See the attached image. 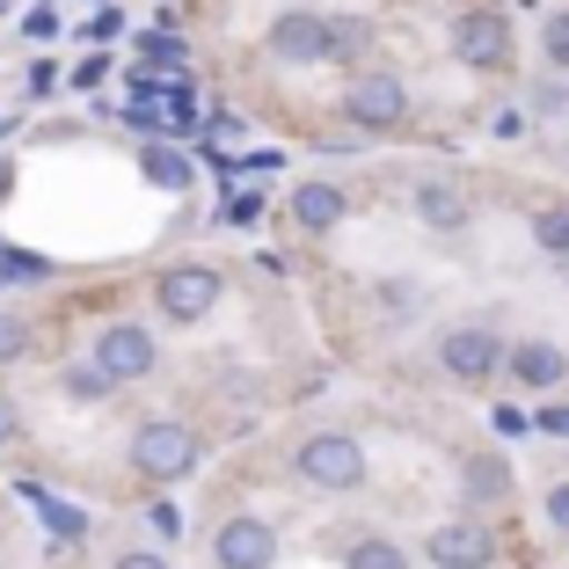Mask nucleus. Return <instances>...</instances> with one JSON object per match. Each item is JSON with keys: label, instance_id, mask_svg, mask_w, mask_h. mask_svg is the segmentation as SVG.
I'll return each mask as SVG.
<instances>
[{"label": "nucleus", "instance_id": "nucleus-35", "mask_svg": "<svg viewBox=\"0 0 569 569\" xmlns=\"http://www.w3.org/2000/svg\"><path fill=\"white\" fill-rule=\"evenodd\" d=\"M497 139H526V118H519V110H497Z\"/></svg>", "mask_w": 569, "mask_h": 569}, {"label": "nucleus", "instance_id": "nucleus-27", "mask_svg": "<svg viewBox=\"0 0 569 569\" xmlns=\"http://www.w3.org/2000/svg\"><path fill=\"white\" fill-rule=\"evenodd\" d=\"M533 431H540V438H562V446H569V402H548V409L533 417Z\"/></svg>", "mask_w": 569, "mask_h": 569}, {"label": "nucleus", "instance_id": "nucleus-5", "mask_svg": "<svg viewBox=\"0 0 569 569\" xmlns=\"http://www.w3.org/2000/svg\"><path fill=\"white\" fill-rule=\"evenodd\" d=\"M132 468L147 475V482H183L190 468H198V431L176 417H147L132 431Z\"/></svg>", "mask_w": 569, "mask_h": 569}, {"label": "nucleus", "instance_id": "nucleus-33", "mask_svg": "<svg viewBox=\"0 0 569 569\" xmlns=\"http://www.w3.org/2000/svg\"><path fill=\"white\" fill-rule=\"evenodd\" d=\"M147 519H153V533H161V540H176V533H183V511H176V503H153Z\"/></svg>", "mask_w": 569, "mask_h": 569}, {"label": "nucleus", "instance_id": "nucleus-32", "mask_svg": "<svg viewBox=\"0 0 569 569\" xmlns=\"http://www.w3.org/2000/svg\"><path fill=\"white\" fill-rule=\"evenodd\" d=\"M102 73H110V59H102V51H88L81 67H73V88H102Z\"/></svg>", "mask_w": 569, "mask_h": 569}, {"label": "nucleus", "instance_id": "nucleus-15", "mask_svg": "<svg viewBox=\"0 0 569 569\" xmlns=\"http://www.w3.org/2000/svg\"><path fill=\"white\" fill-rule=\"evenodd\" d=\"M139 176H147L153 190H190V176H198V168H190V153H176V147H161V139H153V147L139 153Z\"/></svg>", "mask_w": 569, "mask_h": 569}, {"label": "nucleus", "instance_id": "nucleus-14", "mask_svg": "<svg viewBox=\"0 0 569 569\" xmlns=\"http://www.w3.org/2000/svg\"><path fill=\"white\" fill-rule=\"evenodd\" d=\"M343 212H351V198L336 183H300L292 190V219H300L307 234H329V227H343Z\"/></svg>", "mask_w": 569, "mask_h": 569}, {"label": "nucleus", "instance_id": "nucleus-38", "mask_svg": "<svg viewBox=\"0 0 569 569\" xmlns=\"http://www.w3.org/2000/svg\"><path fill=\"white\" fill-rule=\"evenodd\" d=\"M562 284H569V263H562Z\"/></svg>", "mask_w": 569, "mask_h": 569}, {"label": "nucleus", "instance_id": "nucleus-10", "mask_svg": "<svg viewBox=\"0 0 569 569\" xmlns=\"http://www.w3.org/2000/svg\"><path fill=\"white\" fill-rule=\"evenodd\" d=\"M212 562L219 569H270L278 562V533H270L263 519H227L212 540Z\"/></svg>", "mask_w": 569, "mask_h": 569}, {"label": "nucleus", "instance_id": "nucleus-6", "mask_svg": "<svg viewBox=\"0 0 569 569\" xmlns=\"http://www.w3.org/2000/svg\"><path fill=\"white\" fill-rule=\"evenodd\" d=\"M343 118H351L358 132H395V124L409 118V88H402V73L358 67L351 81H343Z\"/></svg>", "mask_w": 569, "mask_h": 569}, {"label": "nucleus", "instance_id": "nucleus-17", "mask_svg": "<svg viewBox=\"0 0 569 569\" xmlns=\"http://www.w3.org/2000/svg\"><path fill=\"white\" fill-rule=\"evenodd\" d=\"M533 249L548 256V263H569V198H555V204L533 212Z\"/></svg>", "mask_w": 569, "mask_h": 569}, {"label": "nucleus", "instance_id": "nucleus-34", "mask_svg": "<svg viewBox=\"0 0 569 569\" xmlns=\"http://www.w3.org/2000/svg\"><path fill=\"white\" fill-rule=\"evenodd\" d=\"M51 81H59V67H51V59H37V67H30V96H51Z\"/></svg>", "mask_w": 569, "mask_h": 569}, {"label": "nucleus", "instance_id": "nucleus-31", "mask_svg": "<svg viewBox=\"0 0 569 569\" xmlns=\"http://www.w3.org/2000/svg\"><path fill=\"white\" fill-rule=\"evenodd\" d=\"M118 30H124V16H118V8H96V16H88V37H96V44H110Z\"/></svg>", "mask_w": 569, "mask_h": 569}, {"label": "nucleus", "instance_id": "nucleus-16", "mask_svg": "<svg viewBox=\"0 0 569 569\" xmlns=\"http://www.w3.org/2000/svg\"><path fill=\"white\" fill-rule=\"evenodd\" d=\"M372 307H380L387 329H402V321H417L423 284H417V278H380V284H372Z\"/></svg>", "mask_w": 569, "mask_h": 569}, {"label": "nucleus", "instance_id": "nucleus-23", "mask_svg": "<svg viewBox=\"0 0 569 569\" xmlns=\"http://www.w3.org/2000/svg\"><path fill=\"white\" fill-rule=\"evenodd\" d=\"M22 351H30V321H22L16 307H0V366H16Z\"/></svg>", "mask_w": 569, "mask_h": 569}, {"label": "nucleus", "instance_id": "nucleus-18", "mask_svg": "<svg viewBox=\"0 0 569 569\" xmlns=\"http://www.w3.org/2000/svg\"><path fill=\"white\" fill-rule=\"evenodd\" d=\"M22 497L37 503V519L51 526V540H59V548H73V540H88V519L81 511H73V503H59V497H44V489H22Z\"/></svg>", "mask_w": 569, "mask_h": 569}, {"label": "nucleus", "instance_id": "nucleus-22", "mask_svg": "<svg viewBox=\"0 0 569 569\" xmlns=\"http://www.w3.org/2000/svg\"><path fill=\"white\" fill-rule=\"evenodd\" d=\"M67 395L73 402H102V395H118V387L96 372V358H81V366H67Z\"/></svg>", "mask_w": 569, "mask_h": 569}, {"label": "nucleus", "instance_id": "nucleus-11", "mask_svg": "<svg viewBox=\"0 0 569 569\" xmlns=\"http://www.w3.org/2000/svg\"><path fill=\"white\" fill-rule=\"evenodd\" d=\"M503 372L519 387H533V395H555V380L569 372L562 343H548V336H519V343H503Z\"/></svg>", "mask_w": 569, "mask_h": 569}, {"label": "nucleus", "instance_id": "nucleus-20", "mask_svg": "<svg viewBox=\"0 0 569 569\" xmlns=\"http://www.w3.org/2000/svg\"><path fill=\"white\" fill-rule=\"evenodd\" d=\"M183 59H190V44H183L176 30H153V37H139V67H153V73H161V67H183Z\"/></svg>", "mask_w": 569, "mask_h": 569}, {"label": "nucleus", "instance_id": "nucleus-12", "mask_svg": "<svg viewBox=\"0 0 569 569\" xmlns=\"http://www.w3.org/2000/svg\"><path fill=\"white\" fill-rule=\"evenodd\" d=\"M409 198H417V219L438 227V234H468V227H475V204H468L460 183H438V176H431V183H417Z\"/></svg>", "mask_w": 569, "mask_h": 569}, {"label": "nucleus", "instance_id": "nucleus-8", "mask_svg": "<svg viewBox=\"0 0 569 569\" xmlns=\"http://www.w3.org/2000/svg\"><path fill=\"white\" fill-rule=\"evenodd\" d=\"M219 270H204V263H176V270H161V284H153V307H161L168 321H204L219 307Z\"/></svg>", "mask_w": 569, "mask_h": 569}, {"label": "nucleus", "instance_id": "nucleus-26", "mask_svg": "<svg viewBox=\"0 0 569 569\" xmlns=\"http://www.w3.org/2000/svg\"><path fill=\"white\" fill-rule=\"evenodd\" d=\"M540 511H548V526L569 540V482H548V503H540Z\"/></svg>", "mask_w": 569, "mask_h": 569}, {"label": "nucleus", "instance_id": "nucleus-29", "mask_svg": "<svg viewBox=\"0 0 569 569\" xmlns=\"http://www.w3.org/2000/svg\"><path fill=\"white\" fill-rule=\"evenodd\" d=\"M489 423H497V438H526V431H533V417L511 409V402H497V417H489Z\"/></svg>", "mask_w": 569, "mask_h": 569}, {"label": "nucleus", "instance_id": "nucleus-1", "mask_svg": "<svg viewBox=\"0 0 569 569\" xmlns=\"http://www.w3.org/2000/svg\"><path fill=\"white\" fill-rule=\"evenodd\" d=\"M366 44H372V22L336 16V8H284L263 37V51L278 67H358Z\"/></svg>", "mask_w": 569, "mask_h": 569}, {"label": "nucleus", "instance_id": "nucleus-4", "mask_svg": "<svg viewBox=\"0 0 569 569\" xmlns=\"http://www.w3.org/2000/svg\"><path fill=\"white\" fill-rule=\"evenodd\" d=\"M438 366L460 387H489L503 372V336L489 321H452V329H438Z\"/></svg>", "mask_w": 569, "mask_h": 569}, {"label": "nucleus", "instance_id": "nucleus-28", "mask_svg": "<svg viewBox=\"0 0 569 569\" xmlns=\"http://www.w3.org/2000/svg\"><path fill=\"white\" fill-rule=\"evenodd\" d=\"M22 30L30 37H59V0H37L30 16H22Z\"/></svg>", "mask_w": 569, "mask_h": 569}, {"label": "nucleus", "instance_id": "nucleus-19", "mask_svg": "<svg viewBox=\"0 0 569 569\" xmlns=\"http://www.w3.org/2000/svg\"><path fill=\"white\" fill-rule=\"evenodd\" d=\"M343 569H409V555L395 548V540L366 533V540H351V555H343Z\"/></svg>", "mask_w": 569, "mask_h": 569}, {"label": "nucleus", "instance_id": "nucleus-36", "mask_svg": "<svg viewBox=\"0 0 569 569\" xmlns=\"http://www.w3.org/2000/svg\"><path fill=\"white\" fill-rule=\"evenodd\" d=\"M22 431V417H16V402H8V395H0V446H8V438Z\"/></svg>", "mask_w": 569, "mask_h": 569}, {"label": "nucleus", "instance_id": "nucleus-3", "mask_svg": "<svg viewBox=\"0 0 569 569\" xmlns=\"http://www.w3.org/2000/svg\"><path fill=\"white\" fill-rule=\"evenodd\" d=\"M452 51H460L475 73H511V51H519L511 16H503L497 0H475V8H460V16H452Z\"/></svg>", "mask_w": 569, "mask_h": 569}, {"label": "nucleus", "instance_id": "nucleus-25", "mask_svg": "<svg viewBox=\"0 0 569 569\" xmlns=\"http://www.w3.org/2000/svg\"><path fill=\"white\" fill-rule=\"evenodd\" d=\"M219 219H227V227H256V219H263V198H256V190H241V198L219 204Z\"/></svg>", "mask_w": 569, "mask_h": 569}, {"label": "nucleus", "instance_id": "nucleus-2", "mask_svg": "<svg viewBox=\"0 0 569 569\" xmlns=\"http://www.w3.org/2000/svg\"><path fill=\"white\" fill-rule=\"evenodd\" d=\"M292 468H300V482L315 489H336V497H351V489H366V446H358L351 431H315L300 438V452H292Z\"/></svg>", "mask_w": 569, "mask_h": 569}, {"label": "nucleus", "instance_id": "nucleus-13", "mask_svg": "<svg viewBox=\"0 0 569 569\" xmlns=\"http://www.w3.org/2000/svg\"><path fill=\"white\" fill-rule=\"evenodd\" d=\"M460 489H468L475 511H482V503H511V460H503V452H468V460H460Z\"/></svg>", "mask_w": 569, "mask_h": 569}, {"label": "nucleus", "instance_id": "nucleus-24", "mask_svg": "<svg viewBox=\"0 0 569 569\" xmlns=\"http://www.w3.org/2000/svg\"><path fill=\"white\" fill-rule=\"evenodd\" d=\"M37 278H51L44 256H16V249H0V284H37Z\"/></svg>", "mask_w": 569, "mask_h": 569}, {"label": "nucleus", "instance_id": "nucleus-7", "mask_svg": "<svg viewBox=\"0 0 569 569\" xmlns=\"http://www.w3.org/2000/svg\"><path fill=\"white\" fill-rule=\"evenodd\" d=\"M88 358H96V372L110 387H132V380H147V372L161 366V343H153V329H139V321H110Z\"/></svg>", "mask_w": 569, "mask_h": 569}, {"label": "nucleus", "instance_id": "nucleus-37", "mask_svg": "<svg viewBox=\"0 0 569 569\" xmlns=\"http://www.w3.org/2000/svg\"><path fill=\"white\" fill-rule=\"evenodd\" d=\"M0 139H8V118H0Z\"/></svg>", "mask_w": 569, "mask_h": 569}, {"label": "nucleus", "instance_id": "nucleus-9", "mask_svg": "<svg viewBox=\"0 0 569 569\" xmlns=\"http://www.w3.org/2000/svg\"><path fill=\"white\" fill-rule=\"evenodd\" d=\"M423 555H431V569H489L497 562V533L482 519H446L423 533Z\"/></svg>", "mask_w": 569, "mask_h": 569}, {"label": "nucleus", "instance_id": "nucleus-21", "mask_svg": "<svg viewBox=\"0 0 569 569\" xmlns=\"http://www.w3.org/2000/svg\"><path fill=\"white\" fill-rule=\"evenodd\" d=\"M540 51H548L555 73H569V8H555V16L540 22Z\"/></svg>", "mask_w": 569, "mask_h": 569}, {"label": "nucleus", "instance_id": "nucleus-30", "mask_svg": "<svg viewBox=\"0 0 569 569\" xmlns=\"http://www.w3.org/2000/svg\"><path fill=\"white\" fill-rule=\"evenodd\" d=\"M110 569H176V562H168V555H153V548H124Z\"/></svg>", "mask_w": 569, "mask_h": 569}]
</instances>
